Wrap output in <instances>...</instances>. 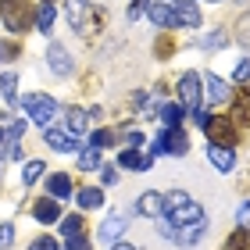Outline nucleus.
Returning <instances> with one entry per match:
<instances>
[{"label":"nucleus","mask_w":250,"mask_h":250,"mask_svg":"<svg viewBox=\"0 0 250 250\" xmlns=\"http://www.w3.org/2000/svg\"><path fill=\"white\" fill-rule=\"evenodd\" d=\"M118 165H122V168H129V172H150L154 154H143L140 146H125V150L118 154Z\"/></svg>","instance_id":"9d476101"},{"label":"nucleus","mask_w":250,"mask_h":250,"mask_svg":"<svg viewBox=\"0 0 250 250\" xmlns=\"http://www.w3.org/2000/svg\"><path fill=\"white\" fill-rule=\"evenodd\" d=\"M225 43H229V40H225V32L218 29V32H208V36L200 40V47H204V50H222Z\"/></svg>","instance_id":"cd10ccee"},{"label":"nucleus","mask_w":250,"mask_h":250,"mask_svg":"<svg viewBox=\"0 0 250 250\" xmlns=\"http://www.w3.org/2000/svg\"><path fill=\"white\" fill-rule=\"evenodd\" d=\"M229 250H250V229H236L229 236Z\"/></svg>","instance_id":"c756f323"},{"label":"nucleus","mask_w":250,"mask_h":250,"mask_svg":"<svg viewBox=\"0 0 250 250\" xmlns=\"http://www.w3.org/2000/svg\"><path fill=\"white\" fill-rule=\"evenodd\" d=\"M118 136H122V132H115V129H97L93 136H89V146H97V150H104V146L118 143Z\"/></svg>","instance_id":"b1692460"},{"label":"nucleus","mask_w":250,"mask_h":250,"mask_svg":"<svg viewBox=\"0 0 250 250\" xmlns=\"http://www.w3.org/2000/svg\"><path fill=\"white\" fill-rule=\"evenodd\" d=\"M154 54H157V58H172V54H175V43L168 40V36H161V40L154 43Z\"/></svg>","instance_id":"2f4dec72"},{"label":"nucleus","mask_w":250,"mask_h":250,"mask_svg":"<svg viewBox=\"0 0 250 250\" xmlns=\"http://www.w3.org/2000/svg\"><path fill=\"white\" fill-rule=\"evenodd\" d=\"M150 154H168V157H186L189 154V132L183 125H165L161 132L154 136Z\"/></svg>","instance_id":"20e7f679"},{"label":"nucleus","mask_w":250,"mask_h":250,"mask_svg":"<svg viewBox=\"0 0 250 250\" xmlns=\"http://www.w3.org/2000/svg\"><path fill=\"white\" fill-rule=\"evenodd\" d=\"M175 93H179V104L183 107H200V100H204V83H200V75L197 72H186L183 79H179V86H175Z\"/></svg>","instance_id":"6e6552de"},{"label":"nucleus","mask_w":250,"mask_h":250,"mask_svg":"<svg viewBox=\"0 0 250 250\" xmlns=\"http://www.w3.org/2000/svg\"><path fill=\"white\" fill-rule=\"evenodd\" d=\"M111 250H136V247H132V243H115Z\"/></svg>","instance_id":"a19ab883"},{"label":"nucleus","mask_w":250,"mask_h":250,"mask_svg":"<svg viewBox=\"0 0 250 250\" xmlns=\"http://www.w3.org/2000/svg\"><path fill=\"white\" fill-rule=\"evenodd\" d=\"M43 4H50V0H43Z\"/></svg>","instance_id":"c03bdc74"},{"label":"nucleus","mask_w":250,"mask_h":250,"mask_svg":"<svg viewBox=\"0 0 250 250\" xmlns=\"http://www.w3.org/2000/svg\"><path fill=\"white\" fill-rule=\"evenodd\" d=\"M146 7H150V0H129V7H125V18H129V21L143 18V15H146Z\"/></svg>","instance_id":"7c9ffc66"},{"label":"nucleus","mask_w":250,"mask_h":250,"mask_svg":"<svg viewBox=\"0 0 250 250\" xmlns=\"http://www.w3.org/2000/svg\"><path fill=\"white\" fill-rule=\"evenodd\" d=\"M47 189H50L54 200H64V197H72V179H68L64 172H54V175L47 179Z\"/></svg>","instance_id":"6ab92c4d"},{"label":"nucleus","mask_w":250,"mask_h":250,"mask_svg":"<svg viewBox=\"0 0 250 250\" xmlns=\"http://www.w3.org/2000/svg\"><path fill=\"white\" fill-rule=\"evenodd\" d=\"M54 18H58L54 4H43V7L36 11V29H40V32H50V29H54Z\"/></svg>","instance_id":"393cba45"},{"label":"nucleus","mask_w":250,"mask_h":250,"mask_svg":"<svg viewBox=\"0 0 250 250\" xmlns=\"http://www.w3.org/2000/svg\"><path fill=\"white\" fill-rule=\"evenodd\" d=\"M236 36H240V43L250 50V15H247V18H240V29H236Z\"/></svg>","instance_id":"e433bc0d"},{"label":"nucleus","mask_w":250,"mask_h":250,"mask_svg":"<svg viewBox=\"0 0 250 250\" xmlns=\"http://www.w3.org/2000/svg\"><path fill=\"white\" fill-rule=\"evenodd\" d=\"M29 250H58V240H54V236H36V240L29 243Z\"/></svg>","instance_id":"473e14b6"},{"label":"nucleus","mask_w":250,"mask_h":250,"mask_svg":"<svg viewBox=\"0 0 250 250\" xmlns=\"http://www.w3.org/2000/svg\"><path fill=\"white\" fill-rule=\"evenodd\" d=\"M64 125H68V132L79 140V136L86 132V111L83 107H64Z\"/></svg>","instance_id":"aec40b11"},{"label":"nucleus","mask_w":250,"mask_h":250,"mask_svg":"<svg viewBox=\"0 0 250 250\" xmlns=\"http://www.w3.org/2000/svg\"><path fill=\"white\" fill-rule=\"evenodd\" d=\"M47 68H50L54 75H61V79L72 72V58H68V50L61 47L58 40H50V43H47Z\"/></svg>","instance_id":"9b49d317"},{"label":"nucleus","mask_w":250,"mask_h":250,"mask_svg":"<svg viewBox=\"0 0 250 250\" xmlns=\"http://www.w3.org/2000/svg\"><path fill=\"white\" fill-rule=\"evenodd\" d=\"M200 83H204V100H211V104H229V97H232V89H229V83L225 79H218V75H200Z\"/></svg>","instance_id":"f8f14e48"},{"label":"nucleus","mask_w":250,"mask_h":250,"mask_svg":"<svg viewBox=\"0 0 250 250\" xmlns=\"http://www.w3.org/2000/svg\"><path fill=\"white\" fill-rule=\"evenodd\" d=\"M204 132H208V140L214 146H236V143H240V129H236L229 118H222V115H208Z\"/></svg>","instance_id":"423d86ee"},{"label":"nucleus","mask_w":250,"mask_h":250,"mask_svg":"<svg viewBox=\"0 0 250 250\" xmlns=\"http://www.w3.org/2000/svg\"><path fill=\"white\" fill-rule=\"evenodd\" d=\"M208 161L211 168H218V172H232V165H236V154H232V146H208Z\"/></svg>","instance_id":"a211bd4d"},{"label":"nucleus","mask_w":250,"mask_h":250,"mask_svg":"<svg viewBox=\"0 0 250 250\" xmlns=\"http://www.w3.org/2000/svg\"><path fill=\"white\" fill-rule=\"evenodd\" d=\"M125 140H129V146H140V143H143V132H136V129H125Z\"/></svg>","instance_id":"58836bf2"},{"label":"nucleus","mask_w":250,"mask_h":250,"mask_svg":"<svg viewBox=\"0 0 250 250\" xmlns=\"http://www.w3.org/2000/svg\"><path fill=\"white\" fill-rule=\"evenodd\" d=\"M43 140H47V146H50V150H58V154H79V140H75V136H68V132H61V129H47V132H43Z\"/></svg>","instance_id":"4468645a"},{"label":"nucleus","mask_w":250,"mask_h":250,"mask_svg":"<svg viewBox=\"0 0 250 250\" xmlns=\"http://www.w3.org/2000/svg\"><path fill=\"white\" fill-rule=\"evenodd\" d=\"M183 115H186L183 104H161V122H165V125H179V122H183Z\"/></svg>","instance_id":"a878e982"},{"label":"nucleus","mask_w":250,"mask_h":250,"mask_svg":"<svg viewBox=\"0 0 250 250\" xmlns=\"http://www.w3.org/2000/svg\"><path fill=\"white\" fill-rule=\"evenodd\" d=\"M136 214H143V218H161V193L157 189H146L136 197Z\"/></svg>","instance_id":"f3484780"},{"label":"nucleus","mask_w":250,"mask_h":250,"mask_svg":"<svg viewBox=\"0 0 250 250\" xmlns=\"http://www.w3.org/2000/svg\"><path fill=\"white\" fill-rule=\"evenodd\" d=\"M61 232L72 240V236H83V214H68V218H61Z\"/></svg>","instance_id":"bb28decb"},{"label":"nucleus","mask_w":250,"mask_h":250,"mask_svg":"<svg viewBox=\"0 0 250 250\" xmlns=\"http://www.w3.org/2000/svg\"><path fill=\"white\" fill-rule=\"evenodd\" d=\"M68 25L79 36H97L100 25H104V11L93 7L89 0H68Z\"/></svg>","instance_id":"7ed1b4c3"},{"label":"nucleus","mask_w":250,"mask_h":250,"mask_svg":"<svg viewBox=\"0 0 250 250\" xmlns=\"http://www.w3.org/2000/svg\"><path fill=\"white\" fill-rule=\"evenodd\" d=\"M79 208H83V211L104 208V189H97V186H86V189H79Z\"/></svg>","instance_id":"412c9836"},{"label":"nucleus","mask_w":250,"mask_h":250,"mask_svg":"<svg viewBox=\"0 0 250 250\" xmlns=\"http://www.w3.org/2000/svg\"><path fill=\"white\" fill-rule=\"evenodd\" d=\"M0 21L11 32H29L36 25V11L29 0H0Z\"/></svg>","instance_id":"39448f33"},{"label":"nucleus","mask_w":250,"mask_h":250,"mask_svg":"<svg viewBox=\"0 0 250 250\" xmlns=\"http://www.w3.org/2000/svg\"><path fill=\"white\" fill-rule=\"evenodd\" d=\"M21 107L29 111V118L36 122V125H47L54 122V115H58V100L54 97H43V93H29V97H21Z\"/></svg>","instance_id":"0eeeda50"},{"label":"nucleus","mask_w":250,"mask_h":250,"mask_svg":"<svg viewBox=\"0 0 250 250\" xmlns=\"http://www.w3.org/2000/svg\"><path fill=\"white\" fill-rule=\"evenodd\" d=\"M100 183H104V186H115V183H118V168H115V165H100Z\"/></svg>","instance_id":"72a5a7b5"},{"label":"nucleus","mask_w":250,"mask_h":250,"mask_svg":"<svg viewBox=\"0 0 250 250\" xmlns=\"http://www.w3.org/2000/svg\"><path fill=\"white\" fill-rule=\"evenodd\" d=\"M146 18L154 21L157 29L172 32V29H200V11L189 0H157V4L146 7Z\"/></svg>","instance_id":"f03ea898"},{"label":"nucleus","mask_w":250,"mask_h":250,"mask_svg":"<svg viewBox=\"0 0 250 250\" xmlns=\"http://www.w3.org/2000/svg\"><path fill=\"white\" fill-rule=\"evenodd\" d=\"M0 93L7 104H18V72H4L0 75Z\"/></svg>","instance_id":"5701e85b"},{"label":"nucleus","mask_w":250,"mask_h":250,"mask_svg":"<svg viewBox=\"0 0 250 250\" xmlns=\"http://www.w3.org/2000/svg\"><path fill=\"white\" fill-rule=\"evenodd\" d=\"M75 165L83 168V172H93V168L104 165V157H100L97 146H83V150H79V161H75Z\"/></svg>","instance_id":"4be33fe9"},{"label":"nucleus","mask_w":250,"mask_h":250,"mask_svg":"<svg viewBox=\"0 0 250 250\" xmlns=\"http://www.w3.org/2000/svg\"><path fill=\"white\" fill-rule=\"evenodd\" d=\"M204 222H208V214L186 189L161 193V218H157L161 229H186V225H204Z\"/></svg>","instance_id":"f257e3e1"},{"label":"nucleus","mask_w":250,"mask_h":250,"mask_svg":"<svg viewBox=\"0 0 250 250\" xmlns=\"http://www.w3.org/2000/svg\"><path fill=\"white\" fill-rule=\"evenodd\" d=\"M125 225H129L125 214H107V218L100 222V240H104V243H118L122 232H125Z\"/></svg>","instance_id":"dca6fc26"},{"label":"nucleus","mask_w":250,"mask_h":250,"mask_svg":"<svg viewBox=\"0 0 250 250\" xmlns=\"http://www.w3.org/2000/svg\"><path fill=\"white\" fill-rule=\"evenodd\" d=\"M32 218L43 222V225H54V222H61V204L54 200V197H43L32 204Z\"/></svg>","instance_id":"2eb2a0df"},{"label":"nucleus","mask_w":250,"mask_h":250,"mask_svg":"<svg viewBox=\"0 0 250 250\" xmlns=\"http://www.w3.org/2000/svg\"><path fill=\"white\" fill-rule=\"evenodd\" d=\"M229 100H232V115H229V122L236 125V129H243V125H250V89L243 86L240 93H232Z\"/></svg>","instance_id":"ddd939ff"},{"label":"nucleus","mask_w":250,"mask_h":250,"mask_svg":"<svg viewBox=\"0 0 250 250\" xmlns=\"http://www.w3.org/2000/svg\"><path fill=\"white\" fill-rule=\"evenodd\" d=\"M0 172H4V165H0Z\"/></svg>","instance_id":"37998d69"},{"label":"nucleus","mask_w":250,"mask_h":250,"mask_svg":"<svg viewBox=\"0 0 250 250\" xmlns=\"http://www.w3.org/2000/svg\"><path fill=\"white\" fill-rule=\"evenodd\" d=\"M232 79H236V83H250V58H243L240 64H236V72H232Z\"/></svg>","instance_id":"c9c22d12"},{"label":"nucleus","mask_w":250,"mask_h":250,"mask_svg":"<svg viewBox=\"0 0 250 250\" xmlns=\"http://www.w3.org/2000/svg\"><path fill=\"white\" fill-rule=\"evenodd\" d=\"M43 172H47V168H43V161H29V165H25V172H21V183H25V186H32V183H36V179H40Z\"/></svg>","instance_id":"c85d7f7f"},{"label":"nucleus","mask_w":250,"mask_h":250,"mask_svg":"<svg viewBox=\"0 0 250 250\" xmlns=\"http://www.w3.org/2000/svg\"><path fill=\"white\" fill-rule=\"evenodd\" d=\"M68 250H93V243L83 240V236H72V240H68Z\"/></svg>","instance_id":"4c0bfd02"},{"label":"nucleus","mask_w":250,"mask_h":250,"mask_svg":"<svg viewBox=\"0 0 250 250\" xmlns=\"http://www.w3.org/2000/svg\"><path fill=\"white\" fill-rule=\"evenodd\" d=\"M11 243H15V225L4 222V225H0V250H7Z\"/></svg>","instance_id":"f704fd0d"},{"label":"nucleus","mask_w":250,"mask_h":250,"mask_svg":"<svg viewBox=\"0 0 250 250\" xmlns=\"http://www.w3.org/2000/svg\"><path fill=\"white\" fill-rule=\"evenodd\" d=\"M236 214H240V222H243L247 214H250V200H247V204H240V211H236Z\"/></svg>","instance_id":"ea45409f"},{"label":"nucleus","mask_w":250,"mask_h":250,"mask_svg":"<svg viewBox=\"0 0 250 250\" xmlns=\"http://www.w3.org/2000/svg\"><path fill=\"white\" fill-rule=\"evenodd\" d=\"M161 232H165L175 247L189 250V247H197V243L204 240V232H208V222H204V225H186V229H161Z\"/></svg>","instance_id":"1a4fd4ad"},{"label":"nucleus","mask_w":250,"mask_h":250,"mask_svg":"<svg viewBox=\"0 0 250 250\" xmlns=\"http://www.w3.org/2000/svg\"><path fill=\"white\" fill-rule=\"evenodd\" d=\"M208 4H218V0H208Z\"/></svg>","instance_id":"79ce46f5"}]
</instances>
